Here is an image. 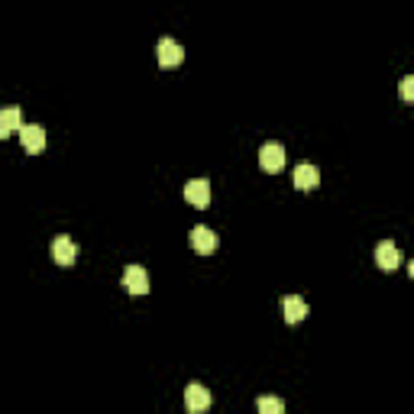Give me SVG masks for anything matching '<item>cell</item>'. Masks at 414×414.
<instances>
[{"label": "cell", "mask_w": 414, "mask_h": 414, "mask_svg": "<svg viewBox=\"0 0 414 414\" xmlns=\"http://www.w3.org/2000/svg\"><path fill=\"white\" fill-rule=\"evenodd\" d=\"M155 58H159L162 68H175V65H182V62H185L182 43H175L172 36H162L159 46H155Z\"/></svg>", "instance_id": "obj_1"}, {"label": "cell", "mask_w": 414, "mask_h": 414, "mask_svg": "<svg viewBox=\"0 0 414 414\" xmlns=\"http://www.w3.org/2000/svg\"><path fill=\"white\" fill-rule=\"evenodd\" d=\"M211 405H214V395H211V388H204L201 382H191V385L185 388V408H188L191 414L207 411Z\"/></svg>", "instance_id": "obj_2"}, {"label": "cell", "mask_w": 414, "mask_h": 414, "mask_svg": "<svg viewBox=\"0 0 414 414\" xmlns=\"http://www.w3.org/2000/svg\"><path fill=\"white\" fill-rule=\"evenodd\" d=\"M285 146L281 143H266V146L259 149V165L269 172V175H275V172L285 169Z\"/></svg>", "instance_id": "obj_3"}, {"label": "cell", "mask_w": 414, "mask_h": 414, "mask_svg": "<svg viewBox=\"0 0 414 414\" xmlns=\"http://www.w3.org/2000/svg\"><path fill=\"white\" fill-rule=\"evenodd\" d=\"M185 201L195 204V207H207L211 204V182L207 178H191L185 185Z\"/></svg>", "instance_id": "obj_4"}, {"label": "cell", "mask_w": 414, "mask_h": 414, "mask_svg": "<svg viewBox=\"0 0 414 414\" xmlns=\"http://www.w3.org/2000/svg\"><path fill=\"white\" fill-rule=\"evenodd\" d=\"M123 288L130 295H146L149 291V272L143 266H127L123 269Z\"/></svg>", "instance_id": "obj_5"}, {"label": "cell", "mask_w": 414, "mask_h": 414, "mask_svg": "<svg viewBox=\"0 0 414 414\" xmlns=\"http://www.w3.org/2000/svg\"><path fill=\"white\" fill-rule=\"evenodd\" d=\"M20 143L26 152H43L46 149V130L39 123H23L20 127Z\"/></svg>", "instance_id": "obj_6"}, {"label": "cell", "mask_w": 414, "mask_h": 414, "mask_svg": "<svg viewBox=\"0 0 414 414\" xmlns=\"http://www.w3.org/2000/svg\"><path fill=\"white\" fill-rule=\"evenodd\" d=\"M52 259L58 262V266H75L78 259V246L71 237H56L52 239Z\"/></svg>", "instance_id": "obj_7"}, {"label": "cell", "mask_w": 414, "mask_h": 414, "mask_svg": "<svg viewBox=\"0 0 414 414\" xmlns=\"http://www.w3.org/2000/svg\"><path fill=\"white\" fill-rule=\"evenodd\" d=\"M281 317L285 324H301L308 317V304H304L301 295H285L281 298Z\"/></svg>", "instance_id": "obj_8"}, {"label": "cell", "mask_w": 414, "mask_h": 414, "mask_svg": "<svg viewBox=\"0 0 414 414\" xmlns=\"http://www.w3.org/2000/svg\"><path fill=\"white\" fill-rule=\"evenodd\" d=\"M191 246H195V253L211 256L214 249H217V233H214L211 227H195V230H191Z\"/></svg>", "instance_id": "obj_9"}, {"label": "cell", "mask_w": 414, "mask_h": 414, "mask_svg": "<svg viewBox=\"0 0 414 414\" xmlns=\"http://www.w3.org/2000/svg\"><path fill=\"white\" fill-rule=\"evenodd\" d=\"M291 178H295V188L298 191H314L317 185H321V172H317V165H311V162H301Z\"/></svg>", "instance_id": "obj_10"}, {"label": "cell", "mask_w": 414, "mask_h": 414, "mask_svg": "<svg viewBox=\"0 0 414 414\" xmlns=\"http://www.w3.org/2000/svg\"><path fill=\"white\" fill-rule=\"evenodd\" d=\"M376 262H379V269H385V272H392V269H398V262H401L398 246H395L392 239H382V243L376 246Z\"/></svg>", "instance_id": "obj_11"}, {"label": "cell", "mask_w": 414, "mask_h": 414, "mask_svg": "<svg viewBox=\"0 0 414 414\" xmlns=\"http://www.w3.org/2000/svg\"><path fill=\"white\" fill-rule=\"evenodd\" d=\"M23 127V117L16 107H7V110H0V140H7L10 133H20Z\"/></svg>", "instance_id": "obj_12"}, {"label": "cell", "mask_w": 414, "mask_h": 414, "mask_svg": "<svg viewBox=\"0 0 414 414\" xmlns=\"http://www.w3.org/2000/svg\"><path fill=\"white\" fill-rule=\"evenodd\" d=\"M256 414H285V401L275 395H262L256 398Z\"/></svg>", "instance_id": "obj_13"}, {"label": "cell", "mask_w": 414, "mask_h": 414, "mask_svg": "<svg viewBox=\"0 0 414 414\" xmlns=\"http://www.w3.org/2000/svg\"><path fill=\"white\" fill-rule=\"evenodd\" d=\"M401 98H405L408 104H411V100H414V78H411V75H405V78H401Z\"/></svg>", "instance_id": "obj_14"}]
</instances>
